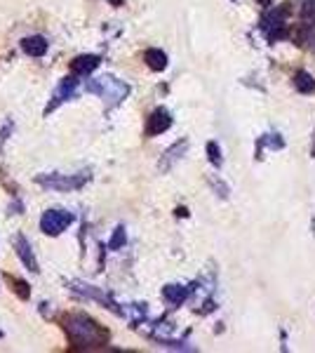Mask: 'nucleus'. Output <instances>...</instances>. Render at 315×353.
<instances>
[{"instance_id": "f257e3e1", "label": "nucleus", "mask_w": 315, "mask_h": 353, "mask_svg": "<svg viewBox=\"0 0 315 353\" xmlns=\"http://www.w3.org/2000/svg\"><path fill=\"white\" fill-rule=\"evenodd\" d=\"M61 327L76 349H96L108 341V330L101 327L88 313H66L61 316Z\"/></svg>"}, {"instance_id": "f03ea898", "label": "nucleus", "mask_w": 315, "mask_h": 353, "mask_svg": "<svg viewBox=\"0 0 315 353\" xmlns=\"http://www.w3.org/2000/svg\"><path fill=\"white\" fill-rule=\"evenodd\" d=\"M88 90L94 92L96 97H101V99L106 101L108 109H111V106H118L120 101H125L130 94V85L125 81H120V78H113V76L94 78V81H90Z\"/></svg>"}, {"instance_id": "7ed1b4c3", "label": "nucleus", "mask_w": 315, "mask_h": 353, "mask_svg": "<svg viewBox=\"0 0 315 353\" xmlns=\"http://www.w3.org/2000/svg\"><path fill=\"white\" fill-rule=\"evenodd\" d=\"M36 181L43 186V189L66 193V191L83 189V186L90 181V172H80V174H38Z\"/></svg>"}, {"instance_id": "20e7f679", "label": "nucleus", "mask_w": 315, "mask_h": 353, "mask_svg": "<svg viewBox=\"0 0 315 353\" xmlns=\"http://www.w3.org/2000/svg\"><path fill=\"white\" fill-rule=\"evenodd\" d=\"M73 221H76V217L71 212H66V210H45L43 217H40V231L45 236H59Z\"/></svg>"}, {"instance_id": "39448f33", "label": "nucleus", "mask_w": 315, "mask_h": 353, "mask_svg": "<svg viewBox=\"0 0 315 353\" xmlns=\"http://www.w3.org/2000/svg\"><path fill=\"white\" fill-rule=\"evenodd\" d=\"M287 14H289V3H285L283 8L271 10V14H266V17L261 19V26L266 28L268 41H280V38L287 36V28H285Z\"/></svg>"}, {"instance_id": "423d86ee", "label": "nucleus", "mask_w": 315, "mask_h": 353, "mask_svg": "<svg viewBox=\"0 0 315 353\" xmlns=\"http://www.w3.org/2000/svg\"><path fill=\"white\" fill-rule=\"evenodd\" d=\"M78 92V81L73 76H66V78H61L59 85H57V90H54V94H52V101H50V106L45 109V113H52L57 106H61L64 101L68 99H73Z\"/></svg>"}, {"instance_id": "0eeeda50", "label": "nucleus", "mask_w": 315, "mask_h": 353, "mask_svg": "<svg viewBox=\"0 0 315 353\" xmlns=\"http://www.w3.org/2000/svg\"><path fill=\"white\" fill-rule=\"evenodd\" d=\"M14 248H17V257L21 259V264L26 266V271H31V273H38V259H36V254H33V248H31V243L26 241V236H17L14 238Z\"/></svg>"}, {"instance_id": "6e6552de", "label": "nucleus", "mask_w": 315, "mask_h": 353, "mask_svg": "<svg viewBox=\"0 0 315 353\" xmlns=\"http://www.w3.org/2000/svg\"><path fill=\"white\" fill-rule=\"evenodd\" d=\"M172 128V116L165 109H156L148 116V123H146V134L148 137H158L163 132H167Z\"/></svg>"}, {"instance_id": "1a4fd4ad", "label": "nucleus", "mask_w": 315, "mask_h": 353, "mask_svg": "<svg viewBox=\"0 0 315 353\" xmlns=\"http://www.w3.org/2000/svg\"><path fill=\"white\" fill-rule=\"evenodd\" d=\"M99 61L101 59L96 54H80L71 61V71L76 73V76H90V73L99 66Z\"/></svg>"}, {"instance_id": "9d476101", "label": "nucleus", "mask_w": 315, "mask_h": 353, "mask_svg": "<svg viewBox=\"0 0 315 353\" xmlns=\"http://www.w3.org/2000/svg\"><path fill=\"white\" fill-rule=\"evenodd\" d=\"M73 290H76L78 294H83V297H88V299H96V301H101V304L106 306V309H116V304L111 301V297H106L104 292H99L96 288L92 285H85V283H71ZM118 311V309H116Z\"/></svg>"}, {"instance_id": "9b49d317", "label": "nucleus", "mask_w": 315, "mask_h": 353, "mask_svg": "<svg viewBox=\"0 0 315 353\" xmlns=\"http://www.w3.org/2000/svg\"><path fill=\"white\" fill-rule=\"evenodd\" d=\"M48 41H45L43 36H28L21 41V50L28 54V57H43L45 52H48Z\"/></svg>"}, {"instance_id": "f8f14e48", "label": "nucleus", "mask_w": 315, "mask_h": 353, "mask_svg": "<svg viewBox=\"0 0 315 353\" xmlns=\"http://www.w3.org/2000/svg\"><path fill=\"white\" fill-rule=\"evenodd\" d=\"M144 59L151 71H165V68H167V54H165L163 50H156V48L146 50Z\"/></svg>"}, {"instance_id": "ddd939ff", "label": "nucleus", "mask_w": 315, "mask_h": 353, "mask_svg": "<svg viewBox=\"0 0 315 353\" xmlns=\"http://www.w3.org/2000/svg\"><path fill=\"white\" fill-rule=\"evenodd\" d=\"M163 297L167 299L172 306H181L188 299V290L184 285H167L163 290Z\"/></svg>"}, {"instance_id": "4468645a", "label": "nucleus", "mask_w": 315, "mask_h": 353, "mask_svg": "<svg viewBox=\"0 0 315 353\" xmlns=\"http://www.w3.org/2000/svg\"><path fill=\"white\" fill-rule=\"evenodd\" d=\"M294 88L299 90L301 94H311L315 92V81H313V76L311 73H306V71H299L294 76Z\"/></svg>"}, {"instance_id": "2eb2a0df", "label": "nucleus", "mask_w": 315, "mask_h": 353, "mask_svg": "<svg viewBox=\"0 0 315 353\" xmlns=\"http://www.w3.org/2000/svg\"><path fill=\"white\" fill-rule=\"evenodd\" d=\"M5 283L8 285H12V292L17 294V297H21V299H28L31 297V288H28V283L26 281H17L14 276H10V273H5Z\"/></svg>"}, {"instance_id": "dca6fc26", "label": "nucleus", "mask_w": 315, "mask_h": 353, "mask_svg": "<svg viewBox=\"0 0 315 353\" xmlns=\"http://www.w3.org/2000/svg\"><path fill=\"white\" fill-rule=\"evenodd\" d=\"M181 151H186V141H179L176 146H172V149L165 153V158H163V163H160V170H167L170 165H172V161H179V153Z\"/></svg>"}, {"instance_id": "f3484780", "label": "nucleus", "mask_w": 315, "mask_h": 353, "mask_svg": "<svg viewBox=\"0 0 315 353\" xmlns=\"http://www.w3.org/2000/svg\"><path fill=\"white\" fill-rule=\"evenodd\" d=\"M125 243H128V233H125L123 226H118L116 233H113V238H111V250H120Z\"/></svg>"}, {"instance_id": "a211bd4d", "label": "nucleus", "mask_w": 315, "mask_h": 353, "mask_svg": "<svg viewBox=\"0 0 315 353\" xmlns=\"http://www.w3.org/2000/svg\"><path fill=\"white\" fill-rule=\"evenodd\" d=\"M207 156H210V163H214L216 168L221 165V149H219V144L216 141H210L207 144Z\"/></svg>"}, {"instance_id": "6ab92c4d", "label": "nucleus", "mask_w": 315, "mask_h": 353, "mask_svg": "<svg viewBox=\"0 0 315 353\" xmlns=\"http://www.w3.org/2000/svg\"><path fill=\"white\" fill-rule=\"evenodd\" d=\"M261 146H271V149H283L285 141L280 139V134H266V139L259 141V149H261Z\"/></svg>"}, {"instance_id": "aec40b11", "label": "nucleus", "mask_w": 315, "mask_h": 353, "mask_svg": "<svg viewBox=\"0 0 315 353\" xmlns=\"http://www.w3.org/2000/svg\"><path fill=\"white\" fill-rule=\"evenodd\" d=\"M12 130H14V123H12V121H8V123H5L3 132H0V146H3L5 141H8V134L12 132Z\"/></svg>"}, {"instance_id": "412c9836", "label": "nucleus", "mask_w": 315, "mask_h": 353, "mask_svg": "<svg viewBox=\"0 0 315 353\" xmlns=\"http://www.w3.org/2000/svg\"><path fill=\"white\" fill-rule=\"evenodd\" d=\"M273 0H256V5H261V8H271Z\"/></svg>"}, {"instance_id": "4be33fe9", "label": "nucleus", "mask_w": 315, "mask_h": 353, "mask_svg": "<svg viewBox=\"0 0 315 353\" xmlns=\"http://www.w3.org/2000/svg\"><path fill=\"white\" fill-rule=\"evenodd\" d=\"M111 3H116V5H123V0H111Z\"/></svg>"}, {"instance_id": "5701e85b", "label": "nucleus", "mask_w": 315, "mask_h": 353, "mask_svg": "<svg viewBox=\"0 0 315 353\" xmlns=\"http://www.w3.org/2000/svg\"><path fill=\"white\" fill-rule=\"evenodd\" d=\"M0 337H3V332H0Z\"/></svg>"}]
</instances>
